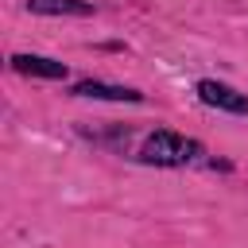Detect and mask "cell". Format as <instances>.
Wrapping results in <instances>:
<instances>
[{
    "label": "cell",
    "mask_w": 248,
    "mask_h": 248,
    "mask_svg": "<svg viewBox=\"0 0 248 248\" xmlns=\"http://www.w3.org/2000/svg\"><path fill=\"white\" fill-rule=\"evenodd\" d=\"M198 143L194 140H186V136H178V132H155V136H147L143 140V147H140V159L143 163H151V167H186L190 159H198Z\"/></svg>",
    "instance_id": "6da1fadb"
},
{
    "label": "cell",
    "mask_w": 248,
    "mask_h": 248,
    "mask_svg": "<svg viewBox=\"0 0 248 248\" xmlns=\"http://www.w3.org/2000/svg\"><path fill=\"white\" fill-rule=\"evenodd\" d=\"M198 97H202V105L221 108V112H248V97L236 93V89L225 85V81H213V78H202V81H198Z\"/></svg>",
    "instance_id": "7a4b0ae2"
},
{
    "label": "cell",
    "mask_w": 248,
    "mask_h": 248,
    "mask_svg": "<svg viewBox=\"0 0 248 248\" xmlns=\"http://www.w3.org/2000/svg\"><path fill=\"white\" fill-rule=\"evenodd\" d=\"M74 97H89V101H128V105H140V101H143L140 89L108 85V81H78V85H74Z\"/></svg>",
    "instance_id": "3957f363"
},
{
    "label": "cell",
    "mask_w": 248,
    "mask_h": 248,
    "mask_svg": "<svg viewBox=\"0 0 248 248\" xmlns=\"http://www.w3.org/2000/svg\"><path fill=\"white\" fill-rule=\"evenodd\" d=\"M12 70L27 74V78H46V81H58L66 78V62H54V58H43V54H12Z\"/></svg>",
    "instance_id": "277c9868"
},
{
    "label": "cell",
    "mask_w": 248,
    "mask_h": 248,
    "mask_svg": "<svg viewBox=\"0 0 248 248\" xmlns=\"http://www.w3.org/2000/svg\"><path fill=\"white\" fill-rule=\"evenodd\" d=\"M35 16H93L89 0H27Z\"/></svg>",
    "instance_id": "5b68a950"
}]
</instances>
